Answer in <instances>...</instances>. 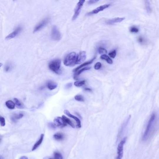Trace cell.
Masks as SVG:
<instances>
[{
	"instance_id": "9a60e30c",
	"label": "cell",
	"mask_w": 159,
	"mask_h": 159,
	"mask_svg": "<svg viewBox=\"0 0 159 159\" xmlns=\"http://www.w3.org/2000/svg\"><path fill=\"white\" fill-rule=\"evenodd\" d=\"M24 115L23 113H15L13 114L11 116V120L13 122H16L20 119H21L24 117Z\"/></svg>"
},
{
	"instance_id": "7402d4cb",
	"label": "cell",
	"mask_w": 159,
	"mask_h": 159,
	"mask_svg": "<svg viewBox=\"0 0 159 159\" xmlns=\"http://www.w3.org/2000/svg\"><path fill=\"white\" fill-rule=\"evenodd\" d=\"M91 69L90 67H85L82 68V69H80L79 71H77V72H76L75 75V77H74V79L76 78V77L78 76L81 73L83 72H84L85 71H87V70H88V69Z\"/></svg>"
},
{
	"instance_id": "277c9868",
	"label": "cell",
	"mask_w": 159,
	"mask_h": 159,
	"mask_svg": "<svg viewBox=\"0 0 159 159\" xmlns=\"http://www.w3.org/2000/svg\"><path fill=\"white\" fill-rule=\"evenodd\" d=\"M127 138H124L120 142L117 148V156L116 159H122L123 156L124 146L126 142Z\"/></svg>"
},
{
	"instance_id": "9c48e42d",
	"label": "cell",
	"mask_w": 159,
	"mask_h": 159,
	"mask_svg": "<svg viewBox=\"0 0 159 159\" xmlns=\"http://www.w3.org/2000/svg\"><path fill=\"white\" fill-rule=\"evenodd\" d=\"M86 58V53L85 52H80L77 56L76 60L75 62V64H80L83 63Z\"/></svg>"
},
{
	"instance_id": "f1b7e54d",
	"label": "cell",
	"mask_w": 159,
	"mask_h": 159,
	"mask_svg": "<svg viewBox=\"0 0 159 159\" xmlns=\"http://www.w3.org/2000/svg\"><path fill=\"white\" fill-rule=\"evenodd\" d=\"M109 56L111 58H115L116 56V51L115 50H113L112 52H110L109 53Z\"/></svg>"
},
{
	"instance_id": "836d02e7",
	"label": "cell",
	"mask_w": 159,
	"mask_h": 159,
	"mask_svg": "<svg viewBox=\"0 0 159 159\" xmlns=\"http://www.w3.org/2000/svg\"><path fill=\"white\" fill-rule=\"evenodd\" d=\"M10 66L9 65H6L5 67V71L6 72H8L10 70Z\"/></svg>"
},
{
	"instance_id": "d6a6232c",
	"label": "cell",
	"mask_w": 159,
	"mask_h": 159,
	"mask_svg": "<svg viewBox=\"0 0 159 159\" xmlns=\"http://www.w3.org/2000/svg\"><path fill=\"white\" fill-rule=\"evenodd\" d=\"M137 40H138V42L140 43V44H142V43H143L144 42V39L143 37H142L141 36L138 37Z\"/></svg>"
},
{
	"instance_id": "4316f807",
	"label": "cell",
	"mask_w": 159,
	"mask_h": 159,
	"mask_svg": "<svg viewBox=\"0 0 159 159\" xmlns=\"http://www.w3.org/2000/svg\"><path fill=\"white\" fill-rule=\"evenodd\" d=\"M145 4H146V9H147V12H151V7H150L149 1H145Z\"/></svg>"
},
{
	"instance_id": "e0dca14e",
	"label": "cell",
	"mask_w": 159,
	"mask_h": 159,
	"mask_svg": "<svg viewBox=\"0 0 159 159\" xmlns=\"http://www.w3.org/2000/svg\"><path fill=\"white\" fill-rule=\"evenodd\" d=\"M57 84L52 81H49L47 84V87L50 90H53L57 87Z\"/></svg>"
},
{
	"instance_id": "52a82bcc",
	"label": "cell",
	"mask_w": 159,
	"mask_h": 159,
	"mask_svg": "<svg viewBox=\"0 0 159 159\" xmlns=\"http://www.w3.org/2000/svg\"><path fill=\"white\" fill-rule=\"evenodd\" d=\"M49 20H50V19L48 17H47V18H45V19H44V20L41 21L35 26L33 32L35 33L36 32H38V31L43 28V27L46 26V25L49 23Z\"/></svg>"
},
{
	"instance_id": "5b68a950",
	"label": "cell",
	"mask_w": 159,
	"mask_h": 159,
	"mask_svg": "<svg viewBox=\"0 0 159 159\" xmlns=\"http://www.w3.org/2000/svg\"><path fill=\"white\" fill-rule=\"evenodd\" d=\"M51 37L53 40L59 41L61 39V35L57 26H53L51 32Z\"/></svg>"
},
{
	"instance_id": "ac0fdd59",
	"label": "cell",
	"mask_w": 159,
	"mask_h": 159,
	"mask_svg": "<svg viewBox=\"0 0 159 159\" xmlns=\"http://www.w3.org/2000/svg\"><path fill=\"white\" fill-rule=\"evenodd\" d=\"M53 138H54L55 140L57 141H61L64 140V135L63 133L61 132H57L54 134L53 135Z\"/></svg>"
},
{
	"instance_id": "cb8c5ba5",
	"label": "cell",
	"mask_w": 159,
	"mask_h": 159,
	"mask_svg": "<svg viewBox=\"0 0 159 159\" xmlns=\"http://www.w3.org/2000/svg\"><path fill=\"white\" fill-rule=\"evenodd\" d=\"M85 81H76L74 83V85L76 87H81L82 85H84L85 84Z\"/></svg>"
},
{
	"instance_id": "3957f363",
	"label": "cell",
	"mask_w": 159,
	"mask_h": 159,
	"mask_svg": "<svg viewBox=\"0 0 159 159\" xmlns=\"http://www.w3.org/2000/svg\"><path fill=\"white\" fill-rule=\"evenodd\" d=\"M76 53L75 52H72L66 56L64 60V64L65 66H71L72 64H75L77 58Z\"/></svg>"
},
{
	"instance_id": "ab89813d",
	"label": "cell",
	"mask_w": 159,
	"mask_h": 159,
	"mask_svg": "<svg viewBox=\"0 0 159 159\" xmlns=\"http://www.w3.org/2000/svg\"><path fill=\"white\" fill-rule=\"evenodd\" d=\"M1 159H2V157H1Z\"/></svg>"
},
{
	"instance_id": "d4e9b609",
	"label": "cell",
	"mask_w": 159,
	"mask_h": 159,
	"mask_svg": "<svg viewBox=\"0 0 159 159\" xmlns=\"http://www.w3.org/2000/svg\"><path fill=\"white\" fill-rule=\"evenodd\" d=\"M75 99L77 101H80V102H84V98L81 95H77L75 96Z\"/></svg>"
},
{
	"instance_id": "7a4b0ae2",
	"label": "cell",
	"mask_w": 159,
	"mask_h": 159,
	"mask_svg": "<svg viewBox=\"0 0 159 159\" xmlns=\"http://www.w3.org/2000/svg\"><path fill=\"white\" fill-rule=\"evenodd\" d=\"M61 60L59 59H56L52 60L49 63V68L56 74H60L61 72Z\"/></svg>"
},
{
	"instance_id": "8fae6325",
	"label": "cell",
	"mask_w": 159,
	"mask_h": 159,
	"mask_svg": "<svg viewBox=\"0 0 159 159\" xmlns=\"http://www.w3.org/2000/svg\"><path fill=\"white\" fill-rule=\"evenodd\" d=\"M109 6H110V4H105L103 5L102 6H100V7H97L96 9H94L90 12L88 13L87 14L88 15H93V14H96L102 11L103 10H105L107 8H108Z\"/></svg>"
},
{
	"instance_id": "4fadbf2b",
	"label": "cell",
	"mask_w": 159,
	"mask_h": 159,
	"mask_svg": "<svg viewBox=\"0 0 159 159\" xmlns=\"http://www.w3.org/2000/svg\"><path fill=\"white\" fill-rule=\"evenodd\" d=\"M125 17H116L109 20L107 21V24L109 25H112L117 23H120L123 21L124 20Z\"/></svg>"
},
{
	"instance_id": "74e56055",
	"label": "cell",
	"mask_w": 159,
	"mask_h": 159,
	"mask_svg": "<svg viewBox=\"0 0 159 159\" xmlns=\"http://www.w3.org/2000/svg\"><path fill=\"white\" fill-rule=\"evenodd\" d=\"M86 91H91L92 90H91V89H90L89 88H85V89Z\"/></svg>"
},
{
	"instance_id": "1f68e13d",
	"label": "cell",
	"mask_w": 159,
	"mask_h": 159,
	"mask_svg": "<svg viewBox=\"0 0 159 159\" xmlns=\"http://www.w3.org/2000/svg\"><path fill=\"white\" fill-rule=\"evenodd\" d=\"M102 64L100 62H97L94 65V69H96V70H98V69H100L101 68Z\"/></svg>"
},
{
	"instance_id": "7c38bea8",
	"label": "cell",
	"mask_w": 159,
	"mask_h": 159,
	"mask_svg": "<svg viewBox=\"0 0 159 159\" xmlns=\"http://www.w3.org/2000/svg\"><path fill=\"white\" fill-rule=\"evenodd\" d=\"M21 29H21V27H17V28L13 32L11 33L9 35H8L6 37L5 39H6V40H9L14 38V37H16V36H17L19 34V33L21 32Z\"/></svg>"
},
{
	"instance_id": "ffe728a7",
	"label": "cell",
	"mask_w": 159,
	"mask_h": 159,
	"mask_svg": "<svg viewBox=\"0 0 159 159\" xmlns=\"http://www.w3.org/2000/svg\"><path fill=\"white\" fill-rule=\"evenodd\" d=\"M62 118H63V120H64V121H65V123H66L67 124H68L69 125H70V126L72 128L75 127V125L73 124V122H72L71 120H69V118H68L67 117H66L64 115H63L62 116Z\"/></svg>"
},
{
	"instance_id": "83f0119b",
	"label": "cell",
	"mask_w": 159,
	"mask_h": 159,
	"mask_svg": "<svg viewBox=\"0 0 159 159\" xmlns=\"http://www.w3.org/2000/svg\"><path fill=\"white\" fill-rule=\"evenodd\" d=\"M0 123H1V127H4L5 125H6L5 119L1 116H0Z\"/></svg>"
},
{
	"instance_id": "603a6c76",
	"label": "cell",
	"mask_w": 159,
	"mask_h": 159,
	"mask_svg": "<svg viewBox=\"0 0 159 159\" xmlns=\"http://www.w3.org/2000/svg\"><path fill=\"white\" fill-rule=\"evenodd\" d=\"M54 158L55 159H63V156L58 152L54 153Z\"/></svg>"
},
{
	"instance_id": "f546056e",
	"label": "cell",
	"mask_w": 159,
	"mask_h": 159,
	"mask_svg": "<svg viewBox=\"0 0 159 159\" xmlns=\"http://www.w3.org/2000/svg\"><path fill=\"white\" fill-rule=\"evenodd\" d=\"M107 49H105L104 48H102V47H100L99 49V52L100 54H104V53H107Z\"/></svg>"
},
{
	"instance_id": "44dd1931",
	"label": "cell",
	"mask_w": 159,
	"mask_h": 159,
	"mask_svg": "<svg viewBox=\"0 0 159 159\" xmlns=\"http://www.w3.org/2000/svg\"><path fill=\"white\" fill-rule=\"evenodd\" d=\"M100 58L102 59L105 60L106 61L108 64H112L113 63V61H112V60L111 59V58L109 57V56H107V55H105V54L102 55L100 57Z\"/></svg>"
},
{
	"instance_id": "2e32d148",
	"label": "cell",
	"mask_w": 159,
	"mask_h": 159,
	"mask_svg": "<svg viewBox=\"0 0 159 159\" xmlns=\"http://www.w3.org/2000/svg\"><path fill=\"white\" fill-rule=\"evenodd\" d=\"M95 58L96 57H94V58H93V59H92L91 60L89 61H87V62H85V63H84V64H82L80 65V66H79L78 67L76 68L75 69L73 70V72H77V71H79V69H80L82 68V67H84L86 66V65H89V64H92V62H93V61L95 60Z\"/></svg>"
},
{
	"instance_id": "484cf974",
	"label": "cell",
	"mask_w": 159,
	"mask_h": 159,
	"mask_svg": "<svg viewBox=\"0 0 159 159\" xmlns=\"http://www.w3.org/2000/svg\"><path fill=\"white\" fill-rule=\"evenodd\" d=\"M130 31L131 32L137 33L139 32V29L135 26H132L130 28Z\"/></svg>"
},
{
	"instance_id": "30bf717a",
	"label": "cell",
	"mask_w": 159,
	"mask_h": 159,
	"mask_svg": "<svg viewBox=\"0 0 159 159\" xmlns=\"http://www.w3.org/2000/svg\"><path fill=\"white\" fill-rule=\"evenodd\" d=\"M64 113H65L66 115H67L70 118H72V119H73V120H75L76 122L77 127V128H80L81 127V123L80 120L79 119V118H77V117L71 114L69 112V111L67 110H64Z\"/></svg>"
},
{
	"instance_id": "6da1fadb",
	"label": "cell",
	"mask_w": 159,
	"mask_h": 159,
	"mask_svg": "<svg viewBox=\"0 0 159 159\" xmlns=\"http://www.w3.org/2000/svg\"><path fill=\"white\" fill-rule=\"evenodd\" d=\"M156 114L155 113H152L150 117L149 121L148 122L146 127V130L142 136V140L146 141L149 139L151 133H152L153 128L155 127L156 122Z\"/></svg>"
},
{
	"instance_id": "5bb4252c",
	"label": "cell",
	"mask_w": 159,
	"mask_h": 159,
	"mask_svg": "<svg viewBox=\"0 0 159 159\" xmlns=\"http://www.w3.org/2000/svg\"><path fill=\"white\" fill-rule=\"evenodd\" d=\"M44 134H42L41 135L40 138L35 143V144L34 145V146L32 147V151H35L36 149H37V148H39L41 144L43 142V140H44Z\"/></svg>"
},
{
	"instance_id": "f35d334b",
	"label": "cell",
	"mask_w": 159,
	"mask_h": 159,
	"mask_svg": "<svg viewBox=\"0 0 159 159\" xmlns=\"http://www.w3.org/2000/svg\"><path fill=\"white\" fill-rule=\"evenodd\" d=\"M49 159H55L54 158H49Z\"/></svg>"
},
{
	"instance_id": "8d00e7d4",
	"label": "cell",
	"mask_w": 159,
	"mask_h": 159,
	"mask_svg": "<svg viewBox=\"0 0 159 159\" xmlns=\"http://www.w3.org/2000/svg\"><path fill=\"white\" fill-rule=\"evenodd\" d=\"M67 85V88H70L71 87H72V84L69 83V84H68Z\"/></svg>"
},
{
	"instance_id": "d590c367",
	"label": "cell",
	"mask_w": 159,
	"mask_h": 159,
	"mask_svg": "<svg viewBox=\"0 0 159 159\" xmlns=\"http://www.w3.org/2000/svg\"><path fill=\"white\" fill-rule=\"evenodd\" d=\"M19 159H28V158L25 156H23L21 157Z\"/></svg>"
},
{
	"instance_id": "8992f818",
	"label": "cell",
	"mask_w": 159,
	"mask_h": 159,
	"mask_svg": "<svg viewBox=\"0 0 159 159\" xmlns=\"http://www.w3.org/2000/svg\"><path fill=\"white\" fill-rule=\"evenodd\" d=\"M85 2V1H80L77 3L76 7L75 8V10H74V15H73V17H72L73 20H75L78 17V16L80 15L81 10V9H82Z\"/></svg>"
},
{
	"instance_id": "d6986e66",
	"label": "cell",
	"mask_w": 159,
	"mask_h": 159,
	"mask_svg": "<svg viewBox=\"0 0 159 159\" xmlns=\"http://www.w3.org/2000/svg\"><path fill=\"white\" fill-rule=\"evenodd\" d=\"M5 105L8 108L11 109V110L14 109L15 108V105H16L15 103L11 100H8V101H6Z\"/></svg>"
},
{
	"instance_id": "ba28073f",
	"label": "cell",
	"mask_w": 159,
	"mask_h": 159,
	"mask_svg": "<svg viewBox=\"0 0 159 159\" xmlns=\"http://www.w3.org/2000/svg\"><path fill=\"white\" fill-rule=\"evenodd\" d=\"M54 125L58 127L62 128L64 127L67 125V124L64 121L62 117H57L55 118L54 120Z\"/></svg>"
},
{
	"instance_id": "4dcf8cb0",
	"label": "cell",
	"mask_w": 159,
	"mask_h": 159,
	"mask_svg": "<svg viewBox=\"0 0 159 159\" xmlns=\"http://www.w3.org/2000/svg\"><path fill=\"white\" fill-rule=\"evenodd\" d=\"M14 100L15 101V104H16V105H17V107H21L22 106L21 103L20 101H19L18 99L15 98V99H14Z\"/></svg>"
},
{
	"instance_id": "e575fe53",
	"label": "cell",
	"mask_w": 159,
	"mask_h": 159,
	"mask_svg": "<svg viewBox=\"0 0 159 159\" xmlns=\"http://www.w3.org/2000/svg\"><path fill=\"white\" fill-rule=\"evenodd\" d=\"M97 1H93V0H90V1H88V4H94V3L97 2Z\"/></svg>"
}]
</instances>
